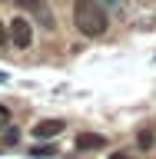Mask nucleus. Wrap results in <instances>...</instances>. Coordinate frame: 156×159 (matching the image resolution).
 <instances>
[{
	"label": "nucleus",
	"instance_id": "6e6552de",
	"mask_svg": "<svg viewBox=\"0 0 156 159\" xmlns=\"http://www.w3.org/2000/svg\"><path fill=\"white\" fill-rule=\"evenodd\" d=\"M30 156H33V159H43V156H57V146H33V149H30Z\"/></svg>",
	"mask_w": 156,
	"mask_h": 159
},
{
	"label": "nucleus",
	"instance_id": "f8f14e48",
	"mask_svg": "<svg viewBox=\"0 0 156 159\" xmlns=\"http://www.w3.org/2000/svg\"><path fill=\"white\" fill-rule=\"evenodd\" d=\"M0 83H7V73H0Z\"/></svg>",
	"mask_w": 156,
	"mask_h": 159
},
{
	"label": "nucleus",
	"instance_id": "423d86ee",
	"mask_svg": "<svg viewBox=\"0 0 156 159\" xmlns=\"http://www.w3.org/2000/svg\"><path fill=\"white\" fill-rule=\"evenodd\" d=\"M153 146H156V129L153 126H143L136 133V149H139V152H149Z\"/></svg>",
	"mask_w": 156,
	"mask_h": 159
},
{
	"label": "nucleus",
	"instance_id": "9b49d317",
	"mask_svg": "<svg viewBox=\"0 0 156 159\" xmlns=\"http://www.w3.org/2000/svg\"><path fill=\"white\" fill-rule=\"evenodd\" d=\"M110 159H133V156H130V152H113Z\"/></svg>",
	"mask_w": 156,
	"mask_h": 159
},
{
	"label": "nucleus",
	"instance_id": "f03ea898",
	"mask_svg": "<svg viewBox=\"0 0 156 159\" xmlns=\"http://www.w3.org/2000/svg\"><path fill=\"white\" fill-rule=\"evenodd\" d=\"M10 43L17 50H30L33 47V20L30 17H17V20H10Z\"/></svg>",
	"mask_w": 156,
	"mask_h": 159
},
{
	"label": "nucleus",
	"instance_id": "f257e3e1",
	"mask_svg": "<svg viewBox=\"0 0 156 159\" xmlns=\"http://www.w3.org/2000/svg\"><path fill=\"white\" fill-rule=\"evenodd\" d=\"M73 27L83 33V37L97 40L110 30V17L100 0H73Z\"/></svg>",
	"mask_w": 156,
	"mask_h": 159
},
{
	"label": "nucleus",
	"instance_id": "7ed1b4c3",
	"mask_svg": "<svg viewBox=\"0 0 156 159\" xmlns=\"http://www.w3.org/2000/svg\"><path fill=\"white\" fill-rule=\"evenodd\" d=\"M13 3H17L20 10L33 13V17H37V20H40V23H43L47 30H53V27H57V23H53V13L47 10V3H43V0H13Z\"/></svg>",
	"mask_w": 156,
	"mask_h": 159
},
{
	"label": "nucleus",
	"instance_id": "0eeeda50",
	"mask_svg": "<svg viewBox=\"0 0 156 159\" xmlns=\"http://www.w3.org/2000/svg\"><path fill=\"white\" fill-rule=\"evenodd\" d=\"M20 143V129L17 126H7L3 129V146H17Z\"/></svg>",
	"mask_w": 156,
	"mask_h": 159
},
{
	"label": "nucleus",
	"instance_id": "1a4fd4ad",
	"mask_svg": "<svg viewBox=\"0 0 156 159\" xmlns=\"http://www.w3.org/2000/svg\"><path fill=\"white\" fill-rule=\"evenodd\" d=\"M7 126H10V109L0 106V129H7Z\"/></svg>",
	"mask_w": 156,
	"mask_h": 159
},
{
	"label": "nucleus",
	"instance_id": "39448f33",
	"mask_svg": "<svg viewBox=\"0 0 156 159\" xmlns=\"http://www.w3.org/2000/svg\"><path fill=\"white\" fill-rule=\"evenodd\" d=\"M103 146H106V136L103 133H77V149L80 152H97Z\"/></svg>",
	"mask_w": 156,
	"mask_h": 159
},
{
	"label": "nucleus",
	"instance_id": "20e7f679",
	"mask_svg": "<svg viewBox=\"0 0 156 159\" xmlns=\"http://www.w3.org/2000/svg\"><path fill=\"white\" fill-rule=\"evenodd\" d=\"M63 129H67V119H40L37 126L30 129V136L33 139H57Z\"/></svg>",
	"mask_w": 156,
	"mask_h": 159
},
{
	"label": "nucleus",
	"instance_id": "9d476101",
	"mask_svg": "<svg viewBox=\"0 0 156 159\" xmlns=\"http://www.w3.org/2000/svg\"><path fill=\"white\" fill-rule=\"evenodd\" d=\"M7 43H10V30L0 23V47H7Z\"/></svg>",
	"mask_w": 156,
	"mask_h": 159
}]
</instances>
